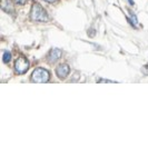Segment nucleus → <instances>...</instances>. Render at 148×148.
Here are the masks:
<instances>
[{
	"label": "nucleus",
	"instance_id": "nucleus-11",
	"mask_svg": "<svg viewBox=\"0 0 148 148\" xmlns=\"http://www.w3.org/2000/svg\"><path fill=\"white\" fill-rule=\"evenodd\" d=\"M143 71H144V74L148 76V65H146V66L143 67Z\"/></svg>",
	"mask_w": 148,
	"mask_h": 148
},
{
	"label": "nucleus",
	"instance_id": "nucleus-6",
	"mask_svg": "<svg viewBox=\"0 0 148 148\" xmlns=\"http://www.w3.org/2000/svg\"><path fill=\"white\" fill-rule=\"evenodd\" d=\"M1 9L3 11H6L7 14H12L14 7L11 3V0H1Z\"/></svg>",
	"mask_w": 148,
	"mask_h": 148
},
{
	"label": "nucleus",
	"instance_id": "nucleus-9",
	"mask_svg": "<svg viewBox=\"0 0 148 148\" xmlns=\"http://www.w3.org/2000/svg\"><path fill=\"white\" fill-rule=\"evenodd\" d=\"M97 82H115L112 80H109V79H98Z\"/></svg>",
	"mask_w": 148,
	"mask_h": 148
},
{
	"label": "nucleus",
	"instance_id": "nucleus-1",
	"mask_svg": "<svg viewBox=\"0 0 148 148\" xmlns=\"http://www.w3.org/2000/svg\"><path fill=\"white\" fill-rule=\"evenodd\" d=\"M30 18L34 20V21H40V22H45L48 20V16H47V12L44 8L41 7L39 3L35 2L31 7V10H30Z\"/></svg>",
	"mask_w": 148,
	"mask_h": 148
},
{
	"label": "nucleus",
	"instance_id": "nucleus-8",
	"mask_svg": "<svg viewBox=\"0 0 148 148\" xmlns=\"http://www.w3.org/2000/svg\"><path fill=\"white\" fill-rule=\"evenodd\" d=\"M2 59H3V62L5 64H8L10 60H11V53L9 51H3V56H2Z\"/></svg>",
	"mask_w": 148,
	"mask_h": 148
},
{
	"label": "nucleus",
	"instance_id": "nucleus-5",
	"mask_svg": "<svg viewBox=\"0 0 148 148\" xmlns=\"http://www.w3.org/2000/svg\"><path fill=\"white\" fill-rule=\"evenodd\" d=\"M61 56H62V51L60 49H58V48H53V49H51L49 51L47 58H48V61L50 64H52V62H56L57 60H59Z\"/></svg>",
	"mask_w": 148,
	"mask_h": 148
},
{
	"label": "nucleus",
	"instance_id": "nucleus-12",
	"mask_svg": "<svg viewBox=\"0 0 148 148\" xmlns=\"http://www.w3.org/2000/svg\"><path fill=\"white\" fill-rule=\"evenodd\" d=\"M45 1H47V2H55L56 0H45Z\"/></svg>",
	"mask_w": 148,
	"mask_h": 148
},
{
	"label": "nucleus",
	"instance_id": "nucleus-3",
	"mask_svg": "<svg viewBox=\"0 0 148 148\" xmlns=\"http://www.w3.org/2000/svg\"><path fill=\"white\" fill-rule=\"evenodd\" d=\"M29 69V61L25 57H19L15 62V70L17 74L22 75Z\"/></svg>",
	"mask_w": 148,
	"mask_h": 148
},
{
	"label": "nucleus",
	"instance_id": "nucleus-4",
	"mask_svg": "<svg viewBox=\"0 0 148 148\" xmlns=\"http://www.w3.org/2000/svg\"><path fill=\"white\" fill-rule=\"evenodd\" d=\"M69 73H70V67L68 66L67 64H61L56 69V74H57V76L59 77L60 79H65L69 75Z\"/></svg>",
	"mask_w": 148,
	"mask_h": 148
},
{
	"label": "nucleus",
	"instance_id": "nucleus-10",
	"mask_svg": "<svg viewBox=\"0 0 148 148\" xmlns=\"http://www.w3.org/2000/svg\"><path fill=\"white\" fill-rule=\"evenodd\" d=\"M26 1H27V0H15V2L16 3H18V5H25Z\"/></svg>",
	"mask_w": 148,
	"mask_h": 148
},
{
	"label": "nucleus",
	"instance_id": "nucleus-7",
	"mask_svg": "<svg viewBox=\"0 0 148 148\" xmlns=\"http://www.w3.org/2000/svg\"><path fill=\"white\" fill-rule=\"evenodd\" d=\"M129 16H130V18L128 17L127 18V20H128V22L132 25V26H137L138 25V20H137V17H136V15L134 14L132 10H129Z\"/></svg>",
	"mask_w": 148,
	"mask_h": 148
},
{
	"label": "nucleus",
	"instance_id": "nucleus-13",
	"mask_svg": "<svg viewBox=\"0 0 148 148\" xmlns=\"http://www.w3.org/2000/svg\"><path fill=\"white\" fill-rule=\"evenodd\" d=\"M128 1H129L130 5H134V0H128Z\"/></svg>",
	"mask_w": 148,
	"mask_h": 148
},
{
	"label": "nucleus",
	"instance_id": "nucleus-2",
	"mask_svg": "<svg viewBox=\"0 0 148 148\" xmlns=\"http://www.w3.org/2000/svg\"><path fill=\"white\" fill-rule=\"evenodd\" d=\"M50 78V74L47 69L45 68H36L34 71H32V75H31V80L34 82H39V84H44V82H47Z\"/></svg>",
	"mask_w": 148,
	"mask_h": 148
}]
</instances>
